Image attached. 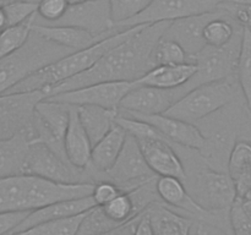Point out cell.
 <instances>
[{
    "instance_id": "6da1fadb",
    "label": "cell",
    "mask_w": 251,
    "mask_h": 235,
    "mask_svg": "<svg viewBox=\"0 0 251 235\" xmlns=\"http://www.w3.org/2000/svg\"><path fill=\"white\" fill-rule=\"evenodd\" d=\"M172 22L140 24L115 48L105 53L85 72L44 90L47 97L100 82H135L151 70V55Z\"/></svg>"
},
{
    "instance_id": "7a4b0ae2",
    "label": "cell",
    "mask_w": 251,
    "mask_h": 235,
    "mask_svg": "<svg viewBox=\"0 0 251 235\" xmlns=\"http://www.w3.org/2000/svg\"><path fill=\"white\" fill-rule=\"evenodd\" d=\"M135 28L136 26L119 31L118 33L107 37L88 48L70 53L69 55L61 58L60 60L32 73L31 76L21 81L19 85L15 86L9 93L44 91L51 86H55L63 81L70 80L85 72L88 69L92 68L110 49L115 48L118 44L124 42L135 31Z\"/></svg>"
},
{
    "instance_id": "3957f363",
    "label": "cell",
    "mask_w": 251,
    "mask_h": 235,
    "mask_svg": "<svg viewBox=\"0 0 251 235\" xmlns=\"http://www.w3.org/2000/svg\"><path fill=\"white\" fill-rule=\"evenodd\" d=\"M74 51L63 48L32 31L27 43L15 53L0 59V95L36 71L60 60Z\"/></svg>"
},
{
    "instance_id": "277c9868",
    "label": "cell",
    "mask_w": 251,
    "mask_h": 235,
    "mask_svg": "<svg viewBox=\"0 0 251 235\" xmlns=\"http://www.w3.org/2000/svg\"><path fill=\"white\" fill-rule=\"evenodd\" d=\"M235 93L233 77L198 86L174 103L164 115L195 124L233 102Z\"/></svg>"
},
{
    "instance_id": "5b68a950",
    "label": "cell",
    "mask_w": 251,
    "mask_h": 235,
    "mask_svg": "<svg viewBox=\"0 0 251 235\" xmlns=\"http://www.w3.org/2000/svg\"><path fill=\"white\" fill-rule=\"evenodd\" d=\"M188 188L191 197L207 212L229 218L230 210L238 200L235 183L228 171H221L207 166L194 176Z\"/></svg>"
},
{
    "instance_id": "8992f818",
    "label": "cell",
    "mask_w": 251,
    "mask_h": 235,
    "mask_svg": "<svg viewBox=\"0 0 251 235\" xmlns=\"http://www.w3.org/2000/svg\"><path fill=\"white\" fill-rule=\"evenodd\" d=\"M243 29L235 33L234 38L225 47L206 46L194 58V64L198 68L195 76L183 87L184 92H189L198 86L217 81L232 78L237 75V65L242 46Z\"/></svg>"
},
{
    "instance_id": "52a82bcc",
    "label": "cell",
    "mask_w": 251,
    "mask_h": 235,
    "mask_svg": "<svg viewBox=\"0 0 251 235\" xmlns=\"http://www.w3.org/2000/svg\"><path fill=\"white\" fill-rule=\"evenodd\" d=\"M46 97L44 91L0 95V142L20 134H28L33 142L36 107Z\"/></svg>"
},
{
    "instance_id": "ba28073f",
    "label": "cell",
    "mask_w": 251,
    "mask_h": 235,
    "mask_svg": "<svg viewBox=\"0 0 251 235\" xmlns=\"http://www.w3.org/2000/svg\"><path fill=\"white\" fill-rule=\"evenodd\" d=\"M24 174L58 183L95 184L87 169L82 170L75 168L50 147L38 141L31 142L29 144L25 161Z\"/></svg>"
},
{
    "instance_id": "9c48e42d",
    "label": "cell",
    "mask_w": 251,
    "mask_h": 235,
    "mask_svg": "<svg viewBox=\"0 0 251 235\" xmlns=\"http://www.w3.org/2000/svg\"><path fill=\"white\" fill-rule=\"evenodd\" d=\"M154 178H157V175L147 164L137 140L127 134L126 141L117 162L100 180L112 181L122 192H131Z\"/></svg>"
},
{
    "instance_id": "30bf717a",
    "label": "cell",
    "mask_w": 251,
    "mask_h": 235,
    "mask_svg": "<svg viewBox=\"0 0 251 235\" xmlns=\"http://www.w3.org/2000/svg\"><path fill=\"white\" fill-rule=\"evenodd\" d=\"M225 1L227 0H153L144 12L115 28L124 31L140 24L173 22L196 15L208 14L217 11L220 5Z\"/></svg>"
},
{
    "instance_id": "8fae6325",
    "label": "cell",
    "mask_w": 251,
    "mask_h": 235,
    "mask_svg": "<svg viewBox=\"0 0 251 235\" xmlns=\"http://www.w3.org/2000/svg\"><path fill=\"white\" fill-rule=\"evenodd\" d=\"M137 86V82L114 81V82H100L86 86L68 92L56 93L46 98L53 102L64 103L69 105H96L105 109L119 110V105L125 95Z\"/></svg>"
},
{
    "instance_id": "7c38bea8",
    "label": "cell",
    "mask_w": 251,
    "mask_h": 235,
    "mask_svg": "<svg viewBox=\"0 0 251 235\" xmlns=\"http://www.w3.org/2000/svg\"><path fill=\"white\" fill-rule=\"evenodd\" d=\"M69 121H70V105L48 99L41 100L37 104L36 114H34V135H36L34 141L47 144L59 156L66 159L65 151H64V139H65Z\"/></svg>"
},
{
    "instance_id": "4fadbf2b",
    "label": "cell",
    "mask_w": 251,
    "mask_h": 235,
    "mask_svg": "<svg viewBox=\"0 0 251 235\" xmlns=\"http://www.w3.org/2000/svg\"><path fill=\"white\" fill-rule=\"evenodd\" d=\"M51 26L77 27L102 39L119 32L112 20L108 0H88L81 5L69 6L63 19Z\"/></svg>"
},
{
    "instance_id": "5bb4252c",
    "label": "cell",
    "mask_w": 251,
    "mask_h": 235,
    "mask_svg": "<svg viewBox=\"0 0 251 235\" xmlns=\"http://www.w3.org/2000/svg\"><path fill=\"white\" fill-rule=\"evenodd\" d=\"M184 94L185 92L183 87L176 90H161L137 85L122 100L119 112L141 115L164 114Z\"/></svg>"
},
{
    "instance_id": "9a60e30c",
    "label": "cell",
    "mask_w": 251,
    "mask_h": 235,
    "mask_svg": "<svg viewBox=\"0 0 251 235\" xmlns=\"http://www.w3.org/2000/svg\"><path fill=\"white\" fill-rule=\"evenodd\" d=\"M120 113V112H119ZM120 114L129 115L135 119L149 122L150 125L158 130L159 134L166 137L172 144L185 147L188 149H194L203 153L207 148V137L198 129L195 124L183 121L180 119L167 117L164 114L159 115H141V114Z\"/></svg>"
},
{
    "instance_id": "2e32d148",
    "label": "cell",
    "mask_w": 251,
    "mask_h": 235,
    "mask_svg": "<svg viewBox=\"0 0 251 235\" xmlns=\"http://www.w3.org/2000/svg\"><path fill=\"white\" fill-rule=\"evenodd\" d=\"M137 142L147 164L157 176H173L185 183V165L168 140L140 139Z\"/></svg>"
},
{
    "instance_id": "e0dca14e",
    "label": "cell",
    "mask_w": 251,
    "mask_h": 235,
    "mask_svg": "<svg viewBox=\"0 0 251 235\" xmlns=\"http://www.w3.org/2000/svg\"><path fill=\"white\" fill-rule=\"evenodd\" d=\"M220 14L221 9L218 7L217 11L176 20L172 22L163 37L176 42L194 63V58L206 47L203 39V29L206 24Z\"/></svg>"
},
{
    "instance_id": "ac0fdd59",
    "label": "cell",
    "mask_w": 251,
    "mask_h": 235,
    "mask_svg": "<svg viewBox=\"0 0 251 235\" xmlns=\"http://www.w3.org/2000/svg\"><path fill=\"white\" fill-rule=\"evenodd\" d=\"M127 132L122 126L115 124L112 130L93 146L90 165L87 168L92 179L95 176H103L113 168L124 147Z\"/></svg>"
},
{
    "instance_id": "d6986e66",
    "label": "cell",
    "mask_w": 251,
    "mask_h": 235,
    "mask_svg": "<svg viewBox=\"0 0 251 235\" xmlns=\"http://www.w3.org/2000/svg\"><path fill=\"white\" fill-rule=\"evenodd\" d=\"M95 206L96 202L92 198V196L51 203V205L46 206V207L32 211V212L27 215L26 219H25L24 222L11 233V234L24 232V230L29 229V228L34 227V225L42 224V223L64 219V218H70L74 217V215L82 214V213L87 212V211H90L91 208H93Z\"/></svg>"
},
{
    "instance_id": "ffe728a7",
    "label": "cell",
    "mask_w": 251,
    "mask_h": 235,
    "mask_svg": "<svg viewBox=\"0 0 251 235\" xmlns=\"http://www.w3.org/2000/svg\"><path fill=\"white\" fill-rule=\"evenodd\" d=\"M93 144L78 118L77 107L70 105V121L64 139V151L71 165L86 170L90 165Z\"/></svg>"
},
{
    "instance_id": "44dd1931",
    "label": "cell",
    "mask_w": 251,
    "mask_h": 235,
    "mask_svg": "<svg viewBox=\"0 0 251 235\" xmlns=\"http://www.w3.org/2000/svg\"><path fill=\"white\" fill-rule=\"evenodd\" d=\"M16 211L32 212V175L0 179V213Z\"/></svg>"
},
{
    "instance_id": "7402d4cb",
    "label": "cell",
    "mask_w": 251,
    "mask_h": 235,
    "mask_svg": "<svg viewBox=\"0 0 251 235\" xmlns=\"http://www.w3.org/2000/svg\"><path fill=\"white\" fill-rule=\"evenodd\" d=\"M196 71L198 68L194 63L154 66L136 82L139 86H149L161 90H176L184 87L195 76Z\"/></svg>"
},
{
    "instance_id": "603a6c76",
    "label": "cell",
    "mask_w": 251,
    "mask_h": 235,
    "mask_svg": "<svg viewBox=\"0 0 251 235\" xmlns=\"http://www.w3.org/2000/svg\"><path fill=\"white\" fill-rule=\"evenodd\" d=\"M32 31L71 51L86 49L97 42L102 41V38L93 36L92 33L85 31V29L71 26H47V24L34 22Z\"/></svg>"
},
{
    "instance_id": "cb8c5ba5",
    "label": "cell",
    "mask_w": 251,
    "mask_h": 235,
    "mask_svg": "<svg viewBox=\"0 0 251 235\" xmlns=\"http://www.w3.org/2000/svg\"><path fill=\"white\" fill-rule=\"evenodd\" d=\"M154 235H190L195 220L157 202L147 208Z\"/></svg>"
},
{
    "instance_id": "d4e9b609",
    "label": "cell",
    "mask_w": 251,
    "mask_h": 235,
    "mask_svg": "<svg viewBox=\"0 0 251 235\" xmlns=\"http://www.w3.org/2000/svg\"><path fill=\"white\" fill-rule=\"evenodd\" d=\"M31 142L32 137L28 134H20L0 143V179L24 174Z\"/></svg>"
},
{
    "instance_id": "484cf974",
    "label": "cell",
    "mask_w": 251,
    "mask_h": 235,
    "mask_svg": "<svg viewBox=\"0 0 251 235\" xmlns=\"http://www.w3.org/2000/svg\"><path fill=\"white\" fill-rule=\"evenodd\" d=\"M77 113L93 146L112 130L119 115V110L105 109L96 105H80L77 107Z\"/></svg>"
},
{
    "instance_id": "4316f807",
    "label": "cell",
    "mask_w": 251,
    "mask_h": 235,
    "mask_svg": "<svg viewBox=\"0 0 251 235\" xmlns=\"http://www.w3.org/2000/svg\"><path fill=\"white\" fill-rule=\"evenodd\" d=\"M242 27L228 12L221 9V14L211 20L203 29V39L206 46L217 47V48L227 46Z\"/></svg>"
},
{
    "instance_id": "83f0119b",
    "label": "cell",
    "mask_w": 251,
    "mask_h": 235,
    "mask_svg": "<svg viewBox=\"0 0 251 235\" xmlns=\"http://www.w3.org/2000/svg\"><path fill=\"white\" fill-rule=\"evenodd\" d=\"M37 14L20 24L6 27L0 32V59L21 49L32 34V27L36 22Z\"/></svg>"
},
{
    "instance_id": "f1b7e54d",
    "label": "cell",
    "mask_w": 251,
    "mask_h": 235,
    "mask_svg": "<svg viewBox=\"0 0 251 235\" xmlns=\"http://www.w3.org/2000/svg\"><path fill=\"white\" fill-rule=\"evenodd\" d=\"M237 80L247 107L251 112V29H243L242 46L237 65Z\"/></svg>"
},
{
    "instance_id": "f546056e",
    "label": "cell",
    "mask_w": 251,
    "mask_h": 235,
    "mask_svg": "<svg viewBox=\"0 0 251 235\" xmlns=\"http://www.w3.org/2000/svg\"><path fill=\"white\" fill-rule=\"evenodd\" d=\"M193 63L183 48L176 42L162 37L154 47L151 55V68L161 65H181Z\"/></svg>"
},
{
    "instance_id": "4dcf8cb0",
    "label": "cell",
    "mask_w": 251,
    "mask_h": 235,
    "mask_svg": "<svg viewBox=\"0 0 251 235\" xmlns=\"http://www.w3.org/2000/svg\"><path fill=\"white\" fill-rule=\"evenodd\" d=\"M85 213L70 218H64V219L42 223L24 232L11 235H77Z\"/></svg>"
},
{
    "instance_id": "1f68e13d",
    "label": "cell",
    "mask_w": 251,
    "mask_h": 235,
    "mask_svg": "<svg viewBox=\"0 0 251 235\" xmlns=\"http://www.w3.org/2000/svg\"><path fill=\"white\" fill-rule=\"evenodd\" d=\"M120 225L110 219L100 206H95L85 213L77 235H104L119 228Z\"/></svg>"
},
{
    "instance_id": "d6a6232c",
    "label": "cell",
    "mask_w": 251,
    "mask_h": 235,
    "mask_svg": "<svg viewBox=\"0 0 251 235\" xmlns=\"http://www.w3.org/2000/svg\"><path fill=\"white\" fill-rule=\"evenodd\" d=\"M100 207L103 208L105 214L118 224H125L129 220L141 215L136 212L134 201L127 192L119 193L110 202L104 206H100Z\"/></svg>"
},
{
    "instance_id": "836d02e7",
    "label": "cell",
    "mask_w": 251,
    "mask_h": 235,
    "mask_svg": "<svg viewBox=\"0 0 251 235\" xmlns=\"http://www.w3.org/2000/svg\"><path fill=\"white\" fill-rule=\"evenodd\" d=\"M114 26L118 27L144 12L153 0H108Z\"/></svg>"
},
{
    "instance_id": "e575fe53",
    "label": "cell",
    "mask_w": 251,
    "mask_h": 235,
    "mask_svg": "<svg viewBox=\"0 0 251 235\" xmlns=\"http://www.w3.org/2000/svg\"><path fill=\"white\" fill-rule=\"evenodd\" d=\"M249 168H251V143L248 141L235 142L228 157V174L234 180Z\"/></svg>"
},
{
    "instance_id": "d590c367",
    "label": "cell",
    "mask_w": 251,
    "mask_h": 235,
    "mask_svg": "<svg viewBox=\"0 0 251 235\" xmlns=\"http://www.w3.org/2000/svg\"><path fill=\"white\" fill-rule=\"evenodd\" d=\"M37 7H38V4L31 1V0H17V1H12L5 5L4 11L5 16H6L7 27L20 24L29 20L37 14Z\"/></svg>"
},
{
    "instance_id": "8d00e7d4",
    "label": "cell",
    "mask_w": 251,
    "mask_h": 235,
    "mask_svg": "<svg viewBox=\"0 0 251 235\" xmlns=\"http://www.w3.org/2000/svg\"><path fill=\"white\" fill-rule=\"evenodd\" d=\"M68 9L69 5L66 0H41L37 7V17L46 22L41 24L51 26L63 19Z\"/></svg>"
},
{
    "instance_id": "74e56055",
    "label": "cell",
    "mask_w": 251,
    "mask_h": 235,
    "mask_svg": "<svg viewBox=\"0 0 251 235\" xmlns=\"http://www.w3.org/2000/svg\"><path fill=\"white\" fill-rule=\"evenodd\" d=\"M220 7L228 12L240 26L251 29V4L235 1V0H227V1L222 2Z\"/></svg>"
},
{
    "instance_id": "f35d334b",
    "label": "cell",
    "mask_w": 251,
    "mask_h": 235,
    "mask_svg": "<svg viewBox=\"0 0 251 235\" xmlns=\"http://www.w3.org/2000/svg\"><path fill=\"white\" fill-rule=\"evenodd\" d=\"M119 193H122V190L114 183L108 180H100L95 183L93 192L91 196L95 200L96 206H104L113 198L117 197Z\"/></svg>"
},
{
    "instance_id": "ab89813d",
    "label": "cell",
    "mask_w": 251,
    "mask_h": 235,
    "mask_svg": "<svg viewBox=\"0 0 251 235\" xmlns=\"http://www.w3.org/2000/svg\"><path fill=\"white\" fill-rule=\"evenodd\" d=\"M31 212L28 211H16V212L0 213V235H10Z\"/></svg>"
},
{
    "instance_id": "60d3db41",
    "label": "cell",
    "mask_w": 251,
    "mask_h": 235,
    "mask_svg": "<svg viewBox=\"0 0 251 235\" xmlns=\"http://www.w3.org/2000/svg\"><path fill=\"white\" fill-rule=\"evenodd\" d=\"M234 183L238 198H243L251 190V168L240 174L237 179H234Z\"/></svg>"
},
{
    "instance_id": "b9f144b4",
    "label": "cell",
    "mask_w": 251,
    "mask_h": 235,
    "mask_svg": "<svg viewBox=\"0 0 251 235\" xmlns=\"http://www.w3.org/2000/svg\"><path fill=\"white\" fill-rule=\"evenodd\" d=\"M134 235H154L151 222H150V218L146 212L140 217L136 228H135Z\"/></svg>"
},
{
    "instance_id": "7bdbcfd3",
    "label": "cell",
    "mask_w": 251,
    "mask_h": 235,
    "mask_svg": "<svg viewBox=\"0 0 251 235\" xmlns=\"http://www.w3.org/2000/svg\"><path fill=\"white\" fill-rule=\"evenodd\" d=\"M142 214H144V213H142ZM141 215H139V217L129 220L127 223L120 225L119 228H117V229H114L113 232L108 233V234H104V235H134L135 228H136V224H137V222H139V219Z\"/></svg>"
},
{
    "instance_id": "ee69618b",
    "label": "cell",
    "mask_w": 251,
    "mask_h": 235,
    "mask_svg": "<svg viewBox=\"0 0 251 235\" xmlns=\"http://www.w3.org/2000/svg\"><path fill=\"white\" fill-rule=\"evenodd\" d=\"M6 27H7V22H6V16H5L4 6L0 5V32L4 31Z\"/></svg>"
},
{
    "instance_id": "f6af8a7d",
    "label": "cell",
    "mask_w": 251,
    "mask_h": 235,
    "mask_svg": "<svg viewBox=\"0 0 251 235\" xmlns=\"http://www.w3.org/2000/svg\"><path fill=\"white\" fill-rule=\"evenodd\" d=\"M240 200H242V198H240ZM242 205H243V208H244L245 213L248 214V217L251 219V201L242 200Z\"/></svg>"
},
{
    "instance_id": "bcb514c9",
    "label": "cell",
    "mask_w": 251,
    "mask_h": 235,
    "mask_svg": "<svg viewBox=\"0 0 251 235\" xmlns=\"http://www.w3.org/2000/svg\"><path fill=\"white\" fill-rule=\"evenodd\" d=\"M88 0H66L69 6H76V5H81L83 2H87Z\"/></svg>"
},
{
    "instance_id": "7dc6e473",
    "label": "cell",
    "mask_w": 251,
    "mask_h": 235,
    "mask_svg": "<svg viewBox=\"0 0 251 235\" xmlns=\"http://www.w3.org/2000/svg\"><path fill=\"white\" fill-rule=\"evenodd\" d=\"M203 232H205V230L202 229V227H201V225H199L198 229H196L194 233H191L190 235H203Z\"/></svg>"
},
{
    "instance_id": "c3c4849f",
    "label": "cell",
    "mask_w": 251,
    "mask_h": 235,
    "mask_svg": "<svg viewBox=\"0 0 251 235\" xmlns=\"http://www.w3.org/2000/svg\"><path fill=\"white\" fill-rule=\"evenodd\" d=\"M12 1H17V0H0V5H1V6H5V5L10 4V2Z\"/></svg>"
},
{
    "instance_id": "681fc988",
    "label": "cell",
    "mask_w": 251,
    "mask_h": 235,
    "mask_svg": "<svg viewBox=\"0 0 251 235\" xmlns=\"http://www.w3.org/2000/svg\"><path fill=\"white\" fill-rule=\"evenodd\" d=\"M242 200H245V201H251V190L249 191V192L247 193V195L244 196V197L242 198Z\"/></svg>"
},
{
    "instance_id": "f907efd6",
    "label": "cell",
    "mask_w": 251,
    "mask_h": 235,
    "mask_svg": "<svg viewBox=\"0 0 251 235\" xmlns=\"http://www.w3.org/2000/svg\"><path fill=\"white\" fill-rule=\"evenodd\" d=\"M31 1H33V2H37V4H38V2L41 1V0H31Z\"/></svg>"
},
{
    "instance_id": "816d5d0a",
    "label": "cell",
    "mask_w": 251,
    "mask_h": 235,
    "mask_svg": "<svg viewBox=\"0 0 251 235\" xmlns=\"http://www.w3.org/2000/svg\"><path fill=\"white\" fill-rule=\"evenodd\" d=\"M203 235H210V234H208V233H206V232H203Z\"/></svg>"
},
{
    "instance_id": "f5cc1de1",
    "label": "cell",
    "mask_w": 251,
    "mask_h": 235,
    "mask_svg": "<svg viewBox=\"0 0 251 235\" xmlns=\"http://www.w3.org/2000/svg\"><path fill=\"white\" fill-rule=\"evenodd\" d=\"M240 1H248V0H240Z\"/></svg>"
},
{
    "instance_id": "db71d44e",
    "label": "cell",
    "mask_w": 251,
    "mask_h": 235,
    "mask_svg": "<svg viewBox=\"0 0 251 235\" xmlns=\"http://www.w3.org/2000/svg\"><path fill=\"white\" fill-rule=\"evenodd\" d=\"M0 143H1V142H0Z\"/></svg>"
}]
</instances>
